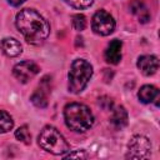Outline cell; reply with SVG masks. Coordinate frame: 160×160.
<instances>
[{"instance_id":"5b68a950","label":"cell","mask_w":160,"mask_h":160,"mask_svg":"<svg viewBox=\"0 0 160 160\" xmlns=\"http://www.w3.org/2000/svg\"><path fill=\"white\" fill-rule=\"evenodd\" d=\"M151 152V142L142 135H135L128 144L126 158L130 159H148Z\"/></svg>"},{"instance_id":"6da1fadb","label":"cell","mask_w":160,"mask_h":160,"mask_svg":"<svg viewBox=\"0 0 160 160\" xmlns=\"http://www.w3.org/2000/svg\"><path fill=\"white\" fill-rule=\"evenodd\" d=\"M16 28L25 40L32 45L42 44L49 34V22L34 9H22L16 15Z\"/></svg>"},{"instance_id":"e0dca14e","label":"cell","mask_w":160,"mask_h":160,"mask_svg":"<svg viewBox=\"0 0 160 160\" xmlns=\"http://www.w3.org/2000/svg\"><path fill=\"white\" fill-rule=\"evenodd\" d=\"M71 24L72 28L78 31H82L86 28V18L82 14H75L71 18Z\"/></svg>"},{"instance_id":"52a82bcc","label":"cell","mask_w":160,"mask_h":160,"mask_svg":"<svg viewBox=\"0 0 160 160\" xmlns=\"http://www.w3.org/2000/svg\"><path fill=\"white\" fill-rule=\"evenodd\" d=\"M39 70H40L39 66L34 61L26 60V61H21L19 64H16L12 69V74L20 82L25 84V82L30 81L32 78H35L38 75Z\"/></svg>"},{"instance_id":"9c48e42d","label":"cell","mask_w":160,"mask_h":160,"mask_svg":"<svg viewBox=\"0 0 160 160\" xmlns=\"http://www.w3.org/2000/svg\"><path fill=\"white\" fill-rule=\"evenodd\" d=\"M121 48H122V42L120 40L118 39L111 40L105 50V60L109 64H114V65L119 64L121 60Z\"/></svg>"},{"instance_id":"ba28073f","label":"cell","mask_w":160,"mask_h":160,"mask_svg":"<svg viewBox=\"0 0 160 160\" xmlns=\"http://www.w3.org/2000/svg\"><path fill=\"white\" fill-rule=\"evenodd\" d=\"M138 68L145 75H154L159 69V59L154 55H142L138 59Z\"/></svg>"},{"instance_id":"3957f363","label":"cell","mask_w":160,"mask_h":160,"mask_svg":"<svg viewBox=\"0 0 160 160\" xmlns=\"http://www.w3.org/2000/svg\"><path fill=\"white\" fill-rule=\"evenodd\" d=\"M92 76V66L85 59H76L69 70L68 89L72 94L81 92Z\"/></svg>"},{"instance_id":"5bb4252c","label":"cell","mask_w":160,"mask_h":160,"mask_svg":"<svg viewBox=\"0 0 160 160\" xmlns=\"http://www.w3.org/2000/svg\"><path fill=\"white\" fill-rule=\"evenodd\" d=\"M48 89H36L34 91V94L31 95V102L36 106V108H40V109H44L48 106Z\"/></svg>"},{"instance_id":"2e32d148","label":"cell","mask_w":160,"mask_h":160,"mask_svg":"<svg viewBox=\"0 0 160 160\" xmlns=\"http://www.w3.org/2000/svg\"><path fill=\"white\" fill-rule=\"evenodd\" d=\"M15 138L19 140V141H21V142H24V144H30V139H31V135H30V131H29V129H28V126L26 125H24V126H20L16 131H15Z\"/></svg>"},{"instance_id":"8992f818","label":"cell","mask_w":160,"mask_h":160,"mask_svg":"<svg viewBox=\"0 0 160 160\" xmlns=\"http://www.w3.org/2000/svg\"><path fill=\"white\" fill-rule=\"evenodd\" d=\"M91 28L94 32L101 36L110 35L115 29V20L106 10H99L92 16Z\"/></svg>"},{"instance_id":"7a4b0ae2","label":"cell","mask_w":160,"mask_h":160,"mask_svg":"<svg viewBox=\"0 0 160 160\" xmlns=\"http://www.w3.org/2000/svg\"><path fill=\"white\" fill-rule=\"evenodd\" d=\"M64 119L66 126L76 132H84L94 124L92 112L86 105L80 102L68 104L64 109Z\"/></svg>"},{"instance_id":"277c9868","label":"cell","mask_w":160,"mask_h":160,"mask_svg":"<svg viewBox=\"0 0 160 160\" xmlns=\"http://www.w3.org/2000/svg\"><path fill=\"white\" fill-rule=\"evenodd\" d=\"M38 141L44 150L54 155H64L70 149L64 136L52 126H45L41 130Z\"/></svg>"},{"instance_id":"7c38bea8","label":"cell","mask_w":160,"mask_h":160,"mask_svg":"<svg viewBox=\"0 0 160 160\" xmlns=\"http://www.w3.org/2000/svg\"><path fill=\"white\" fill-rule=\"evenodd\" d=\"M158 95H159V90L152 85H144L140 88V90L138 92L139 100L144 104L152 102L158 98Z\"/></svg>"},{"instance_id":"30bf717a","label":"cell","mask_w":160,"mask_h":160,"mask_svg":"<svg viewBox=\"0 0 160 160\" xmlns=\"http://www.w3.org/2000/svg\"><path fill=\"white\" fill-rule=\"evenodd\" d=\"M1 50H2V52L6 56L15 58V56L21 54L22 48H21V44L16 39H14V38H5L1 41Z\"/></svg>"},{"instance_id":"ffe728a7","label":"cell","mask_w":160,"mask_h":160,"mask_svg":"<svg viewBox=\"0 0 160 160\" xmlns=\"http://www.w3.org/2000/svg\"><path fill=\"white\" fill-rule=\"evenodd\" d=\"M9 4H11L12 6H20L21 4H24L26 0H8Z\"/></svg>"},{"instance_id":"4fadbf2b","label":"cell","mask_w":160,"mask_h":160,"mask_svg":"<svg viewBox=\"0 0 160 160\" xmlns=\"http://www.w3.org/2000/svg\"><path fill=\"white\" fill-rule=\"evenodd\" d=\"M130 10H131V12L139 19L140 22L145 24V22H148V21L150 20L149 10H148V8H146L141 1H138V0H136V1L131 2V5H130Z\"/></svg>"},{"instance_id":"9a60e30c","label":"cell","mask_w":160,"mask_h":160,"mask_svg":"<svg viewBox=\"0 0 160 160\" xmlns=\"http://www.w3.org/2000/svg\"><path fill=\"white\" fill-rule=\"evenodd\" d=\"M14 126V120L11 115L6 111H0V134L8 132Z\"/></svg>"},{"instance_id":"8fae6325","label":"cell","mask_w":160,"mask_h":160,"mask_svg":"<svg viewBox=\"0 0 160 160\" xmlns=\"http://www.w3.org/2000/svg\"><path fill=\"white\" fill-rule=\"evenodd\" d=\"M110 121L115 129H122L128 124V111L124 106H115L111 111Z\"/></svg>"},{"instance_id":"d6986e66","label":"cell","mask_w":160,"mask_h":160,"mask_svg":"<svg viewBox=\"0 0 160 160\" xmlns=\"http://www.w3.org/2000/svg\"><path fill=\"white\" fill-rule=\"evenodd\" d=\"M64 158L65 159H86L88 154L84 150H78L74 152H69L68 155H64Z\"/></svg>"},{"instance_id":"ac0fdd59","label":"cell","mask_w":160,"mask_h":160,"mask_svg":"<svg viewBox=\"0 0 160 160\" xmlns=\"http://www.w3.org/2000/svg\"><path fill=\"white\" fill-rule=\"evenodd\" d=\"M70 6L75 9H86L92 5L94 0H65Z\"/></svg>"}]
</instances>
